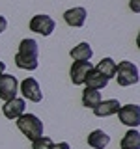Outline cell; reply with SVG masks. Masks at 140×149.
<instances>
[{"label": "cell", "instance_id": "7", "mask_svg": "<svg viewBox=\"0 0 140 149\" xmlns=\"http://www.w3.org/2000/svg\"><path fill=\"white\" fill-rule=\"evenodd\" d=\"M19 91V82L13 74H0V99L9 101L13 97H17Z\"/></svg>", "mask_w": 140, "mask_h": 149}, {"label": "cell", "instance_id": "13", "mask_svg": "<svg viewBox=\"0 0 140 149\" xmlns=\"http://www.w3.org/2000/svg\"><path fill=\"white\" fill-rule=\"evenodd\" d=\"M108 143H110V136L103 129H97L92 134H88V146L93 149H105Z\"/></svg>", "mask_w": 140, "mask_h": 149}, {"label": "cell", "instance_id": "20", "mask_svg": "<svg viewBox=\"0 0 140 149\" xmlns=\"http://www.w3.org/2000/svg\"><path fill=\"white\" fill-rule=\"evenodd\" d=\"M6 28H8V21H6V17H4V15H0V34H2Z\"/></svg>", "mask_w": 140, "mask_h": 149}, {"label": "cell", "instance_id": "22", "mask_svg": "<svg viewBox=\"0 0 140 149\" xmlns=\"http://www.w3.org/2000/svg\"><path fill=\"white\" fill-rule=\"evenodd\" d=\"M4 71H6V63H4V62H0V74H2Z\"/></svg>", "mask_w": 140, "mask_h": 149}, {"label": "cell", "instance_id": "2", "mask_svg": "<svg viewBox=\"0 0 140 149\" xmlns=\"http://www.w3.org/2000/svg\"><path fill=\"white\" fill-rule=\"evenodd\" d=\"M19 130L28 138V140H36L37 136L43 134V121L37 118L36 114H21L15 119Z\"/></svg>", "mask_w": 140, "mask_h": 149}, {"label": "cell", "instance_id": "17", "mask_svg": "<svg viewBox=\"0 0 140 149\" xmlns=\"http://www.w3.org/2000/svg\"><path fill=\"white\" fill-rule=\"evenodd\" d=\"M95 69L103 74V77H106L110 80V78H114V74H116V62L112 58H103L101 62L95 65Z\"/></svg>", "mask_w": 140, "mask_h": 149}, {"label": "cell", "instance_id": "8", "mask_svg": "<svg viewBox=\"0 0 140 149\" xmlns=\"http://www.w3.org/2000/svg\"><path fill=\"white\" fill-rule=\"evenodd\" d=\"M93 67L90 60H75L71 69H69V77H71V80L75 86H82L84 84V78H86L88 71Z\"/></svg>", "mask_w": 140, "mask_h": 149}, {"label": "cell", "instance_id": "11", "mask_svg": "<svg viewBox=\"0 0 140 149\" xmlns=\"http://www.w3.org/2000/svg\"><path fill=\"white\" fill-rule=\"evenodd\" d=\"M120 106L121 104L118 102V99H108V101H101L99 104L92 110L97 118H108V116H114L116 112L120 110Z\"/></svg>", "mask_w": 140, "mask_h": 149}, {"label": "cell", "instance_id": "21", "mask_svg": "<svg viewBox=\"0 0 140 149\" xmlns=\"http://www.w3.org/2000/svg\"><path fill=\"white\" fill-rule=\"evenodd\" d=\"M131 9H134V11H140V8H138V0H131Z\"/></svg>", "mask_w": 140, "mask_h": 149}, {"label": "cell", "instance_id": "1", "mask_svg": "<svg viewBox=\"0 0 140 149\" xmlns=\"http://www.w3.org/2000/svg\"><path fill=\"white\" fill-rule=\"evenodd\" d=\"M37 50H39V47H37L36 39H22L15 54V65L24 71L37 69Z\"/></svg>", "mask_w": 140, "mask_h": 149}, {"label": "cell", "instance_id": "10", "mask_svg": "<svg viewBox=\"0 0 140 149\" xmlns=\"http://www.w3.org/2000/svg\"><path fill=\"white\" fill-rule=\"evenodd\" d=\"M86 9L84 8H71V9H67V11L64 13V21L67 22L69 26H73V28H80L84 26V22H86Z\"/></svg>", "mask_w": 140, "mask_h": 149}, {"label": "cell", "instance_id": "16", "mask_svg": "<svg viewBox=\"0 0 140 149\" xmlns=\"http://www.w3.org/2000/svg\"><path fill=\"white\" fill-rule=\"evenodd\" d=\"M69 56H71L73 60H90L93 56V50L86 41H82V43H78L75 49L69 50Z\"/></svg>", "mask_w": 140, "mask_h": 149}, {"label": "cell", "instance_id": "12", "mask_svg": "<svg viewBox=\"0 0 140 149\" xmlns=\"http://www.w3.org/2000/svg\"><path fill=\"white\" fill-rule=\"evenodd\" d=\"M84 84H86V88L103 90V88H106V84H108V78L103 77L95 67H92L90 71H88V74H86V78H84Z\"/></svg>", "mask_w": 140, "mask_h": 149}, {"label": "cell", "instance_id": "6", "mask_svg": "<svg viewBox=\"0 0 140 149\" xmlns=\"http://www.w3.org/2000/svg\"><path fill=\"white\" fill-rule=\"evenodd\" d=\"M19 90H21V93L24 95V99L32 101V102H41L43 101V93H41L39 84H37V80L32 78V77L24 78V80L19 84Z\"/></svg>", "mask_w": 140, "mask_h": 149}, {"label": "cell", "instance_id": "4", "mask_svg": "<svg viewBox=\"0 0 140 149\" xmlns=\"http://www.w3.org/2000/svg\"><path fill=\"white\" fill-rule=\"evenodd\" d=\"M56 28V22L50 15H34L30 19V30L36 32V34H41V36H50Z\"/></svg>", "mask_w": 140, "mask_h": 149}, {"label": "cell", "instance_id": "19", "mask_svg": "<svg viewBox=\"0 0 140 149\" xmlns=\"http://www.w3.org/2000/svg\"><path fill=\"white\" fill-rule=\"evenodd\" d=\"M52 149H71L67 142H60V143H52Z\"/></svg>", "mask_w": 140, "mask_h": 149}, {"label": "cell", "instance_id": "5", "mask_svg": "<svg viewBox=\"0 0 140 149\" xmlns=\"http://www.w3.org/2000/svg\"><path fill=\"white\" fill-rule=\"evenodd\" d=\"M120 121L123 125H127L131 129H136L140 125V106L138 104H125L120 106V110L116 112Z\"/></svg>", "mask_w": 140, "mask_h": 149}, {"label": "cell", "instance_id": "14", "mask_svg": "<svg viewBox=\"0 0 140 149\" xmlns=\"http://www.w3.org/2000/svg\"><path fill=\"white\" fill-rule=\"evenodd\" d=\"M120 146H121V149H140V132L136 129L127 130L123 134V138H121Z\"/></svg>", "mask_w": 140, "mask_h": 149}, {"label": "cell", "instance_id": "15", "mask_svg": "<svg viewBox=\"0 0 140 149\" xmlns=\"http://www.w3.org/2000/svg\"><path fill=\"white\" fill-rule=\"evenodd\" d=\"M101 102V91L93 90V88H86L82 91V104L86 108H95L97 104Z\"/></svg>", "mask_w": 140, "mask_h": 149}, {"label": "cell", "instance_id": "3", "mask_svg": "<svg viewBox=\"0 0 140 149\" xmlns=\"http://www.w3.org/2000/svg\"><path fill=\"white\" fill-rule=\"evenodd\" d=\"M116 80H118L120 86H134V84H138L140 80V74H138V67L134 63L127 62V60H123V62L116 63Z\"/></svg>", "mask_w": 140, "mask_h": 149}, {"label": "cell", "instance_id": "9", "mask_svg": "<svg viewBox=\"0 0 140 149\" xmlns=\"http://www.w3.org/2000/svg\"><path fill=\"white\" fill-rule=\"evenodd\" d=\"M6 104H2V114L6 116L8 119H17L21 114H24L26 102L24 99H19V97H13L9 101H4Z\"/></svg>", "mask_w": 140, "mask_h": 149}, {"label": "cell", "instance_id": "18", "mask_svg": "<svg viewBox=\"0 0 140 149\" xmlns=\"http://www.w3.org/2000/svg\"><path fill=\"white\" fill-rule=\"evenodd\" d=\"M52 140L49 136H37L36 140H32V149H52Z\"/></svg>", "mask_w": 140, "mask_h": 149}]
</instances>
